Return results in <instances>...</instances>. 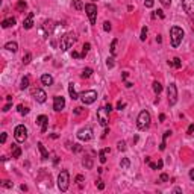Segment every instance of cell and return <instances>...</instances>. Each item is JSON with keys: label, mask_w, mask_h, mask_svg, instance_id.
<instances>
[{"label": "cell", "mask_w": 194, "mask_h": 194, "mask_svg": "<svg viewBox=\"0 0 194 194\" xmlns=\"http://www.w3.org/2000/svg\"><path fill=\"white\" fill-rule=\"evenodd\" d=\"M37 123L41 126V132H43V134H46V131H47V123H49V118H47L46 115H40V117L37 118Z\"/></svg>", "instance_id": "cell-14"}, {"label": "cell", "mask_w": 194, "mask_h": 194, "mask_svg": "<svg viewBox=\"0 0 194 194\" xmlns=\"http://www.w3.org/2000/svg\"><path fill=\"white\" fill-rule=\"evenodd\" d=\"M189 179L194 182V168H191V170H189Z\"/></svg>", "instance_id": "cell-50"}, {"label": "cell", "mask_w": 194, "mask_h": 194, "mask_svg": "<svg viewBox=\"0 0 194 194\" xmlns=\"http://www.w3.org/2000/svg\"><path fill=\"white\" fill-rule=\"evenodd\" d=\"M34 97H35V100H37L38 103H44L46 99H47V94H46L41 88H38V89L34 91Z\"/></svg>", "instance_id": "cell-13"}, {"label": "cell", "mask_w": 194, "mask_h": 194, "mask_svg": "<svg viewBox=\"0 0 194 194\" xmlns=\"http://www.w3.org/2000/svg\"><path fill=\"white\" fill-rule=\"evenodd\" d=\"M105 108H106V111H108V112H111V111H112V106H111V105H106Z\"/></svg>", "instance_id": "cell-56"}, {"label": "cell", "mask_w": 194, "mask_h": 194, "mask_svg": "<svg viewBox=\"0 0 194 194\" xmlns=\"http://www.w3.org/2000/svg\"><path fill=\"white\" fill-rule=\"evenodd\" d=\"M153 3H155L153 0H146V8H152V6H153Z\"/></svg>", "instance_id": "cell-45"}, {"label": "cell", "mask_w": 194, "mask_h": 194, "mask_svg": "<svg viewBox=\"0 0 194 194\" xmlns=\"http://www.w3.org/2000/svg\"><path fill=\"white\" fill-rule=\"evenodd\" d=\"M11 109V102H8V105H5V108H3V112H8Z\"/></svg>", "instance_id": "cell-47"}, {"label": "cell", "mask_w": 194, "mask_h": 194, "mask_svg": "<svg viewBox=\"0 0 194 194\" xmlns=\"http://www.w3.org/2000/svg\"><path fill=\"white\" fill-rule=\"evenodd\" d=\"M97 120H99L100 126H103V128L108 126V123H109V112L106 111V108L97 109Z\"/></svg>", "instance_id": "cell-9"}, {"label": "cell", "mask_w": 194, "mask_h": 194, "mask_svg": "<svg viewBox=\"0 0 194 194\" xmlns=\"http://www.w3.org/2000/svg\"><path fill=\"white\" fill-rule=\"evenodd\" d=\"M159 180H161V182H168V174L162 173V174L159 176Z\"/></svg>", "instance_id": "cell-41"}, {"label": "cell", "mask_w": 194, "mask_h": 194, "mask_svg": "<svg viewBox=\"0 0 194 194\" xmlns=\"http://www.w3.org/2000/svg\"><path fill=\"white\" fill-rule=\"evenodd\" d=\"M120 165H121V168H129L131 162H129V159H128V158H123V159H121V162H120Z\"/></svg>", "instance_id": "cell-34"}, {"label": "cell", "mask_w": 194, "mask_h": 194, "mask_svg": "<svg viewBox=\"0 0 194 194\" xmlns=\"http://www.w3.org/2000/svg\"><path fill=\"white\" fill-rule=\"evenodd\" d=\"M147 32H149V29H147V26H144V27L141 29V37H140V40H141V41H146V38H147Z\"/></svg>", "instance_id": "cell-29"}, {"label": "cell", "mask_w": 194, "mask_h": 194, "mask_svg": "<svg viewBox=\"0 0 194 194\" xmlns=\"http://www.w3.org/2000/svg\"><path fill=\"white\" fill-rule=\"evenodd\" d=\"M182 8H183V11L188 15L194 17V0H183V2H182Z\"/></svg>", "instance_id": "cell-11"}, {"label": "cell", "mask_w": 194, "mask_h": 194, "mask_svg": "<svg viewBox=\"0 0 194 194\" xmlns=\"http://www.w3.org/2000/svg\"><path fill=\"white\" fill-rule=\"evenodd\" d=\"M14 137H15V140H17L18 143H24L26 138H27V129H26V126L18 124V126L14 129Z\"/></svg>", "instance_id": "cell-6"}, {"label": "cell", "mask_w": 194, "mask_h": 194, "mask_svg": "<svg viewBox=\"0 0 194 194\" xmlns=\"http://www.w3.org/2000/svg\"><path fill=\"white\" fill-rule=\"evenodd\" d=\"M71 56H73V58H80V53H77V52H74V50H73Z\"/></svg>", "instance_id": "cell-52"}, {"label": "cell", "mask_w": 194, "mask_h": 194, "mask_svg": "<svg viewBox=\"0 0 194 194\" xmlns=\"http://www.w3.org/2000/svg\"><path fill=\"white\" fill-rule=\"evenodd\" d=\"M18 112L21 115H26V114H29V108H24L23 105H18Z\"/></svg>", "instance_id": "cell-33"}, {"label": "cell", "mask_w": 194, "mask_h": 194, "mask_svg": "<svg viewBox=\"0 0 194 194\" xmlns=\"http://www.w3.org/2000/svg\"><path fill=\"white\" fill-rule=\"evenodd\" d=\"M26 6H27V5H26L24 0H20V2L17 3V6H15V8H17V11H24V9H26Z\"/></svg>", "instance_id": "cell-28"}, {"label": "cell", "mask_w": 194, "mask_h": 194, "mask_svg": "<svg viewBox=\"0 0 194 194\" xmlns=\"http://www.w3.org/2000/svg\"><path fill=\"white\" fill-rule=\"evenodd\" d=\"M111 53H112V56L117 53V40H112V43H111Z\"/></svg>", "instance_id": "cell-32"}, {"label": "cell", "mask_w": 194, "mask_h": 194, "mask_svg": "<svg viewBox=\"0 0 194 194\" xmlns=\"http://www.w3.org/2000/svg\"><path fill=\"white\" fill-rule=\"evenodd\" d=\"M31 59H32V55H31V53H26V55L23 56V64H29Z\"/></svg>", "instance_id": "cell-37"}, {"label": "cell", "mask_w": 194, "mask_h": 194, "mask_svg": "<svg viewBox=\"0 0 194 194\" xmlns=\"http://www.w3.org/2000/svg\"><path fill=\"white\" fill-rule=\"evenodd\" d=\"M183 31H182V27H177V26H173L171 29H170V38H171V46L173 47H177L180 43H182V40H183Z\"/></svg>", "instance_id": "cell-1"}, {"label": "cell", "mask_w": 194, "mask_h": 194, "mask_svg": "<svg viewBox=\"0 0 194 194\" xmlns=\"http://www.w3.org/2000/svg\"><path fill=\"white\" fill-rule=\"evenodd\" d=\"M159 2H161L164 6H170V5H171V0H159Z\"/></svg>", "instance_id": "cell-44"}, {"label": "cell", "mask_w": 194, "mask_h": 194, "mask_svg": "<svg viewBox=\"0 0 194 194\" xmlns=\"http://www.w3.org/2000/svg\"><path fill=\"white\" fill-rule=\"evenodd\" d=\"M21 156V149L18 146H12V158H20Z\"/></svg>", "instance_id": "cell-24"}, {"label": "cell", "mask_w": 194, "mask_h": 194, "mask_svg": "<svg viewBox=\"0 0 194 194\" xmlns=\"http://www.w3.org/2000/svg\"><path fill=\"white\" fill-rule=\"evenodd\" d=\"M76 35L74 34H65L62 38H61V50H64V52H67L74 43H76Z\"/></svg>", "instance_id": "cell-5"}, {"label": "cell", "mask_w": 194, "mask_h": 194, "mask_svg": "<svg viewBox=\"0 0 194 194\" xmlns=\"http://www.w3.org/2000/svg\"><path fill=\"white\" fill-rule=\"evenodd\" d=\"M79 99L82 100L83 105H91L97 100V92L94 89H88V91H83L79 94Z\"/></svg>", "instance_id": "cell-3"}, {"label": "cell", "mask_w": 194, "mask_h": 194, "mask_svg": "<svg viewBox=\"0 0 194 194\" xmlns=\"http://www.w3.org/2000/svg\"><path fill=\"white\" fill-rule=\"evenodd\" d=\"M14 24H15V18H14V17H9V18H6V20L2 21V27H3V29L11 27V26H14Z\"/></svg>", "instance_id": "cell-18"}, {"label": "cell", "mask_w": 194, "mask_h": 194, "mask_svg": "<svg viewBox=\"0 0 194 194\" xmlns=\"http://www.w3.org/2000/svg\"><path fill=\"white\" fill-rule=\"evenodd\" d=\"M89 47H91V44H89V43H85V44H83V47H82V53H80V58H85V56H86V53L89 52Z\"/></svg>", "instance_id": "cell-25"}, {"label": "cell", "mask_w": 194, "mask_h": 194, "mask_svg": "<svg viewBox=\"0 0 194 194\" xmlns=\"http://www.w3.org/2000/svg\"><path fill=\"white\" fill-rule=\"evenodd\" d=\"M64 106H65L64 97H62V95H56L55 99H53V109H55L56 112H59V111L64 109Z\"/></svg>", "instance_id": "cell-12"}, {"label": "cell", "mask_w": 194, "mask_h": 194, "mask_svg": "<svg viewBox=\"0 0 194 194\" xmlns=\"http://www.w3.org/2000/svg\"><path fill=\"white\" fill-rule=\"evenodd\" d=\"M161 41H162V38H161V35H158L156 37V43H161Z\"/></svg>", "instance_id": "cell-58"}, {"label": "cell", "mask_w": 194, "mask_h": 194, "mask_svg": "<svg viewBox=\"0 0 194 194\" xmlns=\"http://www.w3.org/2000/svg\"><path fill=\"white\" fill-rule=\"evenodd\" d=\"M21 191H27V186L26 185H21Z\"/></svg>", "instance_id": "cell-60"}, {"label": "cell", "mask_w": 194, "mask_h": 194, "mask_svg": "<svg viewBox=\"0 0 194 194\" xmlns=\"http://www.w3.org/2000/svg\"><path fill=\"white\" fill-rule=\"evenodd\" d=\"M38 149H40V152H41L43 159H47V158H49V152L46 150V147H44V144H43V143H38Z\"/></svg>", "instance_id": "cell-21"}, {"label": "cell", "mask_w": 194, "mask_h": 194, "mask_svg": "<svg viewBox=\"0 0 194 194\" xmlns=\"http://www.w3.org/2000/svg\"><path fill=\"white\" fill-rule=\"evenodd\" d=\"M109 152H111L109 149H103V150H100V153H99V161H100L102 164H105V162H106V155H108Z\"/></svg>", "instance_id": "cell-20"}, {"label": "cell", "mask_w": 194, "mask_h": 194, "mask_svg": "<svg viewBox=\"0 0 194 194\" xmlns=\"http://www.w3.org/2000/svg\"><path fill=\"white\" fill-rule=\"evenodd\" d=\"M156 12H158V15H159V17H161V18H164V12H162V11H161V9H158V11H156Z\"/></svg>", "instance_id": "cell-54"}, {"label": "cell", "mask_w": 194, "mask_h": 194, "mask_svg": "<svg viewBox=\"0 0 194 194\" xmlns=\"http://www.w3.org/2000/svg\"><path fill=\"white\" fill-rule=\"evenodd\" d=\"M153 91H155L156 94H159V92L162 91V85H161L159 82H153Z\"/></svg>", "instance_id": "cell-31"}, {"label": "cell", "mask_w": 194, "mask_h": 194, "mask_svg": "<svg viewBox=\"0 0 194 194\" xmlns=\"http://www.w3.org/2000/svg\"><path fill=\"white\" fill-rule=\"evenodd\" d=\"M68 185H70V174H68L67 170H62L58 176V186H59L61 191H67Z\"/></svg>", "instance_id": "cell-4"}, {"label": "cell", "mask_w": 194, "mask_h": 194, "mask_svg": "<svg viewBox=\"0 0 194 194\" xmlns=\"http://www.w3.org/2000/svg\"><path fill=\"white\" fill-rule=\"evenodd\" d=\"M76 182H77L79 188H82V185H83V176H82V174H77V176H76Z\"/></svg>", "instance_id": "cell-36"}, {"label": "cell", "mask_w": 194, "mask_h": 194, "mask_svg": "<svg viewBox=\"0 0 194 194\" xmlns=\"http://www.w3.org/2000/svg\"><path fill=\"white\" fill-rule=\"evenodd\" d=\"M128 76H129V73H128V71H124V73L121 74V79H123V80H126V79H128Z\"/></svg>", "instance_id": "cell-53"}, {"label": "cell", "mask_w": 194, "mask_h": 194, "mask_svg": "<svg viewBox=\"0 0 194 194\" xmlns=\"http://www.w3.org/2000/svg\"><path fill=\"white\" fill-rule=\"evenodd\" d=\"M77 138H79L80 141H89V140L92 138V131H91V128H83V129H80V131L77 132Z\"/></svg>", "instance_id": "cell-10"}, {"label": "cell", "mask_w": 194, "mask_h": 194, "mask_svg": "<svg viewBox=\"0 0 194 194\" xmlns=\"http://www.w3.org/2000/svg\"><path fill=\"white\" fill-rule=\"evenodd\" d=\"M80 150V146L79 144H74V152H79Z\"/></svg>", "instance_id": "cell-57"}, {"label": "cell", "mask_w": 194, "mask_h": 194, "mask_svg": "<svg viewBox=\"0 0 194 194\" xmlns=\"http://www.w3.org/2000/svg\"><path fill=\"white\" fill-rule=\"evenodd\" d=\"M111 29H112V26H111V23H109V21H105V23H103V31H106V32H109Z\"/></svg>", "instance_id": "cell-39"}, {"label": "cell", "mask_w": 194, "mask_h": 194, "mask_svg": "<svg viewBox=\"0 0 194 194\" xmlns=\"http://www.w3.org/2000/svg\"><path fill=\"white\" fill-rule=\"evenodd\" d=\"M167 97H168L170 106L176 105V102H177V88H176L174 83H170L168 85V88H167Z\"/></svg>", "instance_id": "cell-7"}, {"label": "cell", "mask_w": 194, "mask_h": 194, "mask_svg": "<svg viewBox=\"0 0 194 194\" xmlns=\"http://www.w3.org/2000/svg\"><path fill=\"white\" fill-rule=\"evenodd\" d=\"M170 135H171L170 131L164 132V137H162V143H161V146H159V150H165V141H167V138H168Z\"/></svg>", "instance_id": "cell-23"}, {"label": "cell", "mask_w": 194, "mask_h": 194, "mask_svg": "<svg viewBox=\"0 0 194 194\" xmlns=\"http://www.w3.org/2000/svg\"><path fill=\"white\" fill-rule=\"evenodd\" d=\"M85 12L89 18L91 24H95V18H97V6L94 3H86L85 5Z\"/></svg>", "instance_id": "cell-8"}, {"label": "cell", "mask_w": 194, "mask_h": 194, "mask_svg": "<svg viewBox=\"0 0 194 194\" xmlns=\"http://www.w3.org/2000/svg\"><path fill=\"white\" fill-rule=\"evenodd\" d=\"M83 165H85L86 168H91V167H92V161H91V158H85V159H83Z\"/></svg>", "instance_id": "cell-35"}, {"label": "cell", "mask_w": 194, "mask_h": 194, "mask_svg": "<svg viewBox=\"0 0 194 194\" xmlns=\"http://www.w3.org/2000/svg\"><path fill=\"white\" fill-rule=\"evenodd\" d=\"M106 67L108 68H112L114 67V58H108L106 59Z\"/></svg>", "instance_id": "cell-40"}, {"label": "cell", "mask_w": 194, "mask_h": 194, "mask_svg": "<svg viewBox=\"0 0 194 194\" xmlns=\"http://www.w3.org/2000/svg\"><path fill=\"white\" fill-rule=\"evenodd\" d=\"M168 65H171V67H174V68H180L182 61H180V58H174L173 61H168Z\"/></svg>", "instance_id": "cell-22"}, {"label": "cell", "mask_w": 194, "mask_h": 194, "mask_svg": "<svg viewBox=\"0 0 194 194\" xmlns=\"http://www.w3.org/2000/svg\"><path fill=\"white\" fill-rule=\"evenodd\" d=\"M124 106H126V103H123V102H118V105H117V109H120V111H121Z\"/></svg>", "instance_id": "cell-46"}, {"label": "cell", "mask_w": 194, "mask_h": 194, "mask_svg": "<svg viewBox=\"0 0 194 194\" xmlns=\"http://www.w3.org/2000/svg\"><path fill=\"white\" fill-rule=\"evenodd\" d=\"M5 49L9 50V52H17V50H18V44H17L15 41H9V43L5 44Z\"/></svg>", "instance_id": "cell-19"}, {"label": "cell", "mask_w": 194, "mask_h": 194, "mask_svg": "<svg viewBox=\"0 0 194 194\" xmlns=\"http://www.w3.org/2000/svg\"><path fill=\"white\" fill-rule=\"evenodd\" d=\"M3 186H6V188H12V186H14V183H12L11 180H3Z\"/></svg>", "instance_id": "cell-42"}, {"label": "cell", "mask_w": 194, "mask_h": 194, "mask_svg": "<svg viewBox=\"0 0 194 194\" xmlns=\"http://www.w3.org/2000/svg\"><path fill=\"white\" fill-rule=\"evenodd\" d=\"M159 120H161V121H164V120H165V115H164V114H161V115H159Z\"/></svg>", "instance_id": "cell-59"}, {"label": "cell", "mask_w": 194, "mask_h": 194, "mask_svg": "<svg viewBox=\"0 0 194 194\" xmlns=\"http://www.w3.org/2000/svg\"><path fill=\"white\" fill-rule=\"evenodd\" d=\"M41 83L46 85V86H50V85L53 83V77H52L50 74H43V76H41Z\"/></svg>", "instance_id": "cell-16"}, {"label": "cell", "mask_w": 194, "mask_h": 194, "mask_svg": "<svg viewBox=\"0 0 194 194\" xmlns=\"http://www.w3.org/2000/svg\"><path fill=\"white\" fill-rule=\"evenodd\" d=\"M32 26H34V12H29L27 17H26L24 21H23V27L29 31V29H32Z\"/></svg>", "instance_id": "cell-15"}, {"label": "cell", "mask_w": 194, "mask_h": 194, "mask_svg": "<svg viewBox=\"0 0 194 194\" xmlns=\"http://www.w3.org/2000/svg\"><path fill=\"white\" fill-rule=\"evenodd\" d=\"M29 83H31V82H29V77H27V76H24V77L21 79V85H20V88H21V89H26V88H29Z\"/></svg>", "instance_id": "cell-26"}, {"label": "cell", "mask_w": 194, "mask_h": 194, "mask_svg": "<svg viewBox=\"0 0 194 194\" xmlns=\"http://www.w3.org/2000/svg\"><path fill=\"white\" fill-rule=\"evenodd\" d=\"M82 112V108H74V114H80Z\"/></svg>", "instance_id": "cell-55"}, {"label": "cell", "mask_w": 194, "mask_h": 194, "mask_svg": "<svg viewBox=\"0 0 194 194\" xmlns=\"http://www.w3.org/2000/svg\"><path fill=\"white\" fill-rule=\"evenodd\" d=\"M73 6H74V9H77V11H80V9H83L85 6H83V3L80 2V0H73Z\"/></svg>", "instance_id": "cell-27"}, {"label": "cell", "mask_w": 194, "mask_h": 194, "mask_svg": "<svg viewBox=\"0 0 194 194\" xmlns=\"http://www.w3.org/2000/svg\"><path fill=\"white\" fill-rule=\"evenodd\" d=\"M6 138H8V135H6V134H2V138H0L2 144H3V143H6Z\"/></svg>", "instance_id": "cell-49"}, {"label": "cell", "mask_w": 194, "mask_h": 194, "mask_svg": "<svg viewBox=\"0 0 194 194\" xmlns=\"http://www.w3.org/2000/svg\"><path fill=\"white\" fill-rule=\"evenodd\" d=\"M162 165H164V162H162V161L159 159V161L156 162V167H158V170H159V168H162Z\"/></svg>", "instance_id": "cell-51"}, {"label": "cell", "mask_w": 194, "mask_h": 194, "mask_svg": "<svg viewBox=\"0 0 194 194\" xmlns=\"http://www.w3.org/2000/svg\"><path fill=\"white\" fill-rule=\"evenodd\" d=\"M150 114L147 112V111H141L140 112V115H138V118H137V126H138V129L140 131H147L149 129V126H150Z\"/></svg>", "instance_id": "cell-2"}, {"label": "cell", "mask_w": 194, "mask_h": 194, "mask_svg": "<svg viewBox=\"0 0 194 194\" xmlns=\"http://www.w3.org/2000/svg\"><path fill=\"white\" fill-rule=\"evenodd\" d=\"M97 188H99V189H103V188H105V183H103L102 180H99V183H97Z\"/></svg>", "instance_id": "cell-48"}, {"label": "cell", "mask_w": 194, "mask_h": 194, "mask_svg": "<svg viewBox=\"0 0 194 194\" xmlns=\"http://www.w3.org/2000/svg\"><path fill=\"white\" fill-rule=\"evenodd\" d=\"M186 134H188V135H192V134H194V124H189V126H188Z\"/></svg>", "instance_id": "cell-43"}, {"label": "cell", "mask_w": 194, "mask_h": 194, "mask_svg": "<svg viewBox=\"0 0 194 194\" xmlns=\"http://www.w3.org/2000/svg\"><path fill=\"white\" fill-rule=\"evenodd\" d=\"M117 146H118V150H120V152H124V150H126V143H124V141H118Z\"/></svg>", "instance_id": "cell-38"}, {"label": "cell", "mask_w": 194, "mask_h": 194, "mask_svg": "<svg viewBox=\"0 0 194 194\" xmlns=\"http://www.w3.org/2000/svg\"><path fill=\"white\" fill-rule=\"evenodd\" d=\"M91 74H92V70H91V68H85V70L82 71V74H80V76H82L83 79H88Z\"/></svg>", "instance_id": "cell-30"}, {"label": "cell", "mask_w": 194, "mask_h": 194, "mask_svg": "<svg viewBox=\"0 0 194 194\" xmlns=\"http://www.w3.org/2000/svg\"><path fill=\"white\" fill-rule=\"evenodd\" d=\"M68 92H70V97L73 100H77L79 99V94L76 92V89H74V83H70L68 85Z\"/></svg>", "instance_id": "cell-17"}]
</instances>
